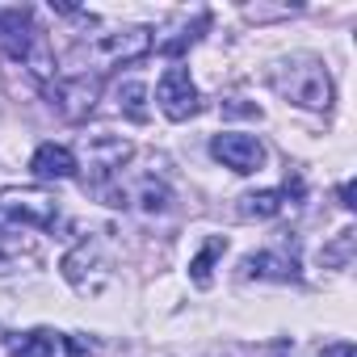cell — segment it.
I'll return each instance as SVG.
<instances>
[{
	"instance_id": "obj_1",
	"label": "cell",
	"mask_w": 357,
	"mask_h": 357,
	"mask_svg": "<svg viewBox=\"0 0 357 357\" xmlns=\"http://www.w3.org/2000/svg\"><path fill=\"white\" fill-rule=\"evenodd\" d=\"M0 51H5L9 59H17L22 68H30L34 80L51 84L55 55H51L43 30L34 26V13L30 9H0Z\"/></svg>"
},
{
	"instance_id": "obj_2",
	"label": "cell",
	"mask_w": 357,
	"mask_h": 357,
	"mask_svg": "<svg viewBox=\"0 0 357 357\" xmlns=\"http://www.w3.org/2000/svg\"><path fill=\"white\" fill-rule=\"evenodd\" d=\"M269 84H273L290 105H303V109H328V105H332V76H328V68H324L319 59H311V55H294V59L273 63Z\"/></svg>"
},
{
	"instance_id": "obj_3",
	"label": "cell",
	"mask_w": 357,
	"mask_h": 357,
	"mask_svg": "<svg viewBox=\"0 0 357 357\" xmlns=\"http://www.w3.org/2000/svg\"><path fill=\"white\" fill-rule=\"evenodd\" d=\"M97 97H101V76L93 72H76V76H63V80H51L47 84V101H51V109L59 114V118H68V122H80V118H89L93 114V105H97Z\"/></svg>"
},
{
	"instance_id": "obj_4",
	"label": "cell",
	"mask_w": 357,
	"mask_h": 357,
	"mask_svg": "<svg viewBox=\"0 0 357 357\" xmlns=\"http://www.w3.org/2000/svg\"><path fill=\"white\" fill-rule=\"evenodd\" d=\"M155 38L147 26H126V30H114V34H101L93 47H89V59L105 72V68H122V63H135L143 55H151Z\"/></svg>"
},
{
	"instance_id": "obj_5",
	"label": "cell",
	"mask_w": 357,
	"mask_h": 357,
	"mask_svg": "<svg viewBox=\"0 0 357 357\" xmlns=\"http://www.w3.org/2000/svg\"><path fill=\"white\" fill-rule=\"evenodd\" d=\"M0 215L22 223V227L51 231L59 223V198L47 190H5L0 194Z\"/></svg>"
},
{
	"instance_id": "obj_6",
	"label": "cell",
	"mask_w": 357,
	"mask_h": 357,
	"mask_svg": "<svg viewBox=\"0 0 357 357\" xmlns=\"http://www.w3.org/2000/svg\"><path fill=\"white\" fill-rule=\"evenodd\" d=\"M211 155H215L223 168L240 172V176L261 172L265 160H269L265 143H261L257 135H240V130H223V135H215V139H211Z\"/></svg>"
},
{
	"instance_id": "obj_7",
	"label": "cell",
	"mask_w": 357,
	"mask_h": 357,
	"mask_svg": "<svg viewBox=\"0 0 357 357\" xmlns=\"http://www.w3.org/2000/svg\"><path fill=\"white\" fill-rule=\"evenodd\" d=\"M155 101L164 109L168 122H190L198 109H202V97H198V84L190 80L185 68H168L155 84Z\"/></svg>"
},
{
	"instance_id": "obj_8",
	"label": "cell",
	"mask_w": 357,
	"mask_h": 357,
	"mask_svg": "<svg viewBox=\"0 0 357 357\" xmlns=\"http://www.w3.org/2000/svg\"><path fill=\"white\" fill-rule=\"evenodd\" d=\"M303 194V185H282V190H257V194H244L240 198V219H278L294 198Z\"/></svg>"
},
{
	"instance_id": "obj_9",
	"label": "cell",
	"mask_w": 357,
	"mask_h": 357,
	"mask_svg": "<svg viewBox=\"0 0 357 357\" xmlns=\"http://www.w3.org/2000/svg\"><path fill=\"white\" fill-rule=\"evenodd\" d=\"M76 168L80 164H76L72 147H63V143H43L30 160V172L38 181H68V176H76Z\"/></svg>"
},
{
	"instance_id": "obj_10",
	"label": "cell",
	"mask_w": 357,
	"mask_h": 357,
	"mask_svg": "<svg viewBox=\"0 0 357 357\" xmlns=\"http://www.w3.org/2000/svg\"><path fill=\"white\" fill-rule=\"evenodd\" d=\"M240 278H273V282H294L298 278V261L282 257V252H252L240 265Z\"/></svg>"
},
{
	"instance_id": "obj_11",
	"label": "cell",
	"mask_w": 357,
	"mask_h": 357,
	"mask_svg": "<svg viewBox=\"0 0 357 357\" xmlns=\"http://www.w3.org/2000/svg\"><path fill=\"white\" fill-rule=\"evenodd\" d=\"M223 252H227V240H223V236H211V240H206V248L190 261V282H194L198 290H206V286H211V269H215V261H219Z\"/></svg>"
},
{
	"instance_id": "obj_12",
	"label": "cell",
	"mask_w": 357,
	"mask_h": 357,
	"mask_svg": "<svg viewBox=\"0 0 357 357\" xmlns=\"http://www.w3.org/2000/svg\"><path fill=\"white\" fill-rule=\"evenodd\" d=\"M9 353L13 357H55V336L51 332H26V336H13L9 340Z\"/></svg>"
},
{
	"instance_id": "obj_13",
	"label": "cell",
	"mask_w": 357,
	"mask_h": 357,
	"mask_svg": "<svg viewBox=\"0 0 357 357\" xmlns=\"http://www.w3.org/2000/svg\"><path fill=\"white\" fill-rule=\"evenodd\" d=\"M139 211H147V215H164L168 211V202H172V194H168V185L164 181H155V176H143L139 181Z\"/></svg>"
},
{
	"instance_id": "obj_14",
	"label": "cell",
	"mask_w": 357,
	"mask_h": 357,
	"mask_svg": "<svg viewBox=\"0 0 357 357\" xmlns=\"http://www.w3.org/2000/svg\"><path fill=\"white\" fill-rule=\"evenodd\" d=\"M211 26V13H202L198 22H194V30H181L176 38H168V43H160V55H168V59H176V55H185V47H194L198 38H202V30Z\"/></svg>"
},
{
	"instance_id": "obj_15",
	"label": "cell",
	"mask_w": 357,
	"mask_h": 357,
	"mask_svg": "<svg viewBox=\"0 0 357 357\" xmlns=\"http://www.w3.org/2000/svg\"><path fill=\"white\" fill-rule=\"evenodd\" d=\"M143 97H147V89H143L139 80H130V84H122V93H118V101H122V109H126V118H135V122H147V105H143Z\"/></svg>"
},
{
	"instance_id": "obj_16",
	"label": "cell",
	"mask_w": 357,
	"mask_h": 357,
	"mask_svg": "<svg viewBox=\"0 0 357 357\" xmlns=\"http://www.w3.org/2000/svg\"><path fill=\"white\" fill-rule=\"evenodd\" d=\"M349 252H353V231H340V240H336L324 257H328V261H336V265H344V261H349Z\"/></svg>"
},
{
	"instance_id": "obj_17",
	"label": "cell",
	"mask_w": 357,
	"mask_h": 357,
	"mask_svg": "<svg viewBox=\"0 0 357 357\" xmlns=\"http://www.w3.org/2000/svg\"><path fill=\"white\" fill-rule=\"evenodd\" d=\"M324 357H357V349L349 340H340V344H324Z\"/></svg>"
},
{
	"instance_id": "obj_18",
	"label": "cell",
	"mask_w": 357,
	"mask_h": 357,
	"mask_svg": "<svg viewBox=\"0 0 357 357\" xmlns=\"http://www.w3.org/2000/svg\"><path fill=\"white\" fill-rule=\"evenodd\" d=\"M353 198H357V185H353V181H344V185H340V206H344V211H353V206H357Z\"/></svg>"
}]
</instances>
